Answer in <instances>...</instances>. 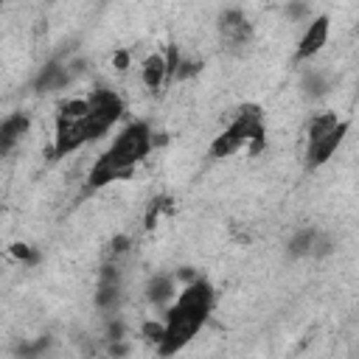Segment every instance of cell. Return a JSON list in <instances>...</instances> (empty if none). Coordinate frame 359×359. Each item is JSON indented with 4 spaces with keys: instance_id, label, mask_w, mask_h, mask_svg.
Returning <instances> with one entry per match:
<instances>
[{
    "instance_id": "6da1fadb",
    "label": "cell",
    "mask_w": 359,
    "mask_h": 359,
    "mask_svg": "<svg viewBox=\"0 0 359 359\" xmlns=\"http://www.w3.org/2000/svg\"><path fill=\"white\" fill-rule=\"evenodd\" d=\"M213 303H216V294L205 278H199L191 286H182V292H177L174 303L165 309V320H163L165 337L157 345L160 356H171L180 348H185L205 325L208 314L213 311Z\"/></svg>"
},
{
    "instance_id": "7a4b0ae2",
    "label": "cell",
    "mask_w": 359,
    "mask_h": 359,
    "mask_svg": "<svg viewBox=\"0 0 359 359\" xmlns=\"http://www.w3.org/2000/svg\"><path fill=\"white\" fill-rule=\"evenodd\" d=\"M151 126L146 121H135L129 126H123V132L115 137V143L93 163L90 174H87V188H104L121 177H126L140 160H146V154L154 149L151 146Z\"/></svg>"
},
{
    "instance_id": "3957f363",
    "label": "cell",
    "mask_w": 359,
    "mask_h": 359,
    "mask_svg": "<svg viewBox=\"0 0 359 359\" xmlns=\"http://www.w3.org/2000/svg\"><path fill=\"white\" fill-rule=\"evenodd\" d=\"M87 118H84V129H87V143L104 137L112 123L123 115V98L115 90H93L87 95Z\"/></svg>"
},
{
    "instance_id": "277c9868",
    "label": "cell",
    "mask_w": 359,
    "mask_h": 359,
    "mask_svg": "<svg viewBox=\"0 0 359 359\" xmlns=\"http://www.w3.org/2000/svg\"><path fill=\"white\" fill-rule=\"evenodd\" d=\"M87 143V129L84 121H70L56 115V132H53V154L56 157H67L76 149H81Z\"/></svg>"
},
{
    "instance_id": "5b68a950",
    "label": "cell",
    "mask_w": 359,
    "mask_h": 359,
    "mask_svg": "<svg viewBox=\"0 0 359 359\" xmlns=\"http://www.w3.org/2000/svg\"><path fill=\"white\" fill-rule=\"evenodd\" d=\"M328 34H331V20H328L325 14L309 20V25H306V31H303V36H300V42H297V59H300V62H303V59H314V56L325 48Z\"/></svg>"
},
{
    "instance_id": "8992f818",
    "label": "cell",
    "mask_w": 359,
    "mask_h": 359,
    "mask_svg": "<svg viewBox=\"0 0 359 359\" xmlns=\"http://www.w3.org/2000/svg\"><path fill=\"white\" fill-rule=\"evenodd\" d=\"M348 121H342L334 132H328L325 137H320V140H314V143H306V163H309V168H317V165H323V163H328L331 157H334V151L342 146V140H345V135H348Z\"/></svg>"
},
{
    "instance_id": "52a82bcc",
    "label": "cell",
    "mask_w": 359,
    "mask_h": 359,
    "mask_svg": "<svg viewBox=\"0 0 359 359\" xmlns=\"http://www.w3.org/2000/svg\"><path fill=\"white\" fill-rule=\"evenodd\" d=\"M219 31H222V39H224L230 48L247 45L250 36H252V25H250V20L244 17L241 8H227V11H222V17H219Z\"/></svg>"
},
{
    "instance_id": "ba28073f",
    "label": "cell",
    "mask_w": 359,
    "mask_h": 359,
    "mask_svg": "<svg viewBox=\"0 0 359 359\" xmlns=\"http://www.w3.org/2000/svg\"><path fill=\"white\" fill-rule=\"evenodd\" d=\"M174 297H177V280H174V275L157 272V275L149 278V283H146V300L149 303L168 309L174 303Z\"/></svg>"
},
{
    "instance_id": "9c48e42d",
    "label": "cell",
    "mask_w": 359,
    "mask_h": 359,
    "mask_svg": "<svg viewBox=\"0 0 359 359\" xmlns=\"http://www.w3.org/2000/svg\"><path fill=\"white\" fill-rule=\"evenodd\" d=\"M140 81L149 93H157L165 81H168V73H165V56L163 53H149L143 62H140Z\"/></svg>"
},
{
    "instance_id": "30bf717a",
    "label": "cell",
    "mask_w": 359,
    "mask_h": 359,
    "mask_svg": "<svg viewBox=\"0 0 359 359\" xmlns=\"http://www.w3.org/2000/svg\"><path fill=\"white\" fill-rule=\"evenodd\" d=\"M28 126H31V121H28V115H22V112H14V115L3 118V121H0V154L8 151L17 140H22V135L28 132Z\"/></svg>"
},
{
    "instance_id": "8fae6325",
    "label": "cell",
    "mask_w": 359,
    "mask_h": 359,
    "mask_svg": "<svg viewBox=\"0 0 359 359\" xmlns=\"http://www.w3.org/2000/svg\"><path fill=\"white\" fill-rule=\"evenodd\" d=\"M67 81H70L67 65H62V62H48V65L39 70L34 87H36L39 93H53V90H62Z\"/></svg>"
},
{
    "instance_id": "7c38bea8",
    "label": "cell",
    "mask_w": 359,
    "mask_h": 359,
    "mask_svg": "<svg viewBox=\"0 0 359 359\" xmlns=\"http://www.w3.org/2000/svg\"><path fill=\"white\" fill-rule=\"evenodd\" d=\"M342 123V118L334 112V109H323V112H314L309 126H306V143H314L320 137H325L328 132H334L337 126Z\"/></svg>"
},
{
    "instance_id": "4fadbf2b",
    "label": "cell",
    "mask_w": 359,
    "mask_h": 359,
    "mask_svg": "<svg viewBox=\"0 0 359 359\" xmlns=\"http://www.w3.org/2000/svg\"><path fill=\"white\" fill-rule=\"evenodd\" d=\"M314 238H317V230H314V227L297 230V233L289 238V255H292V258H306V255H311Z\"/></svg>"
},
{
    "instance_id": "5bb4252c",
    "label": "cell",
    "mask_w": 359,
    "mask_h": 359,
    "mask_svg": "<svg viewBox=\"0 0 359 359\" xmlns=\"http://www.w3.org/2000/svg\"><path fill=\"white\" fill-rule=\"evenodd\" d=\"M241 146H244V143H241L236 135H230V132L224 129V132H219V135L213 137V143H210V157H216V160L230 157V154H236Z\"/></svg>"
},
{
    "instance_id": "9a60e30c",
    "label": "cell",
    "mask_w": 359,
    "mask_h": 359,
    "mask_svg": "<svg viewBox=\"0 0 359 359\" xmlns=\"http://www.w3.org/2000/svg\"><path fill=\"white\" fill-rule=\"evenodd\" d=\"M121 303V283H98L95 292V306L101 311H115Z\"/></svg>"
},
{
    "instance_id": "2e32d148",
    "label": "cell",
    "mask_w": 359,
    "mask_h": 359,
    "mask_svg": "<svg viewBox=\"0 0 359 359\" xmlns=\"http://www.w3.org/2000/svg\"><path fill=\"white\" fill-rule=\"evenodd\" d=\"M8 255L14 258V261H20V264H36L39 261V252L31 247V244H25V241H14V244H8Z\"/></svg>"
},
{
    "instance_id": "e0dca14e",
    "label": "cell",
    "mask_w": 359,
    "mask_h": 359,
    "mask_svg": "<svg viewBox=\"0 0 359 359\" xmlns=\"http://www.w3.org/2000/svg\"><path fill=\"white\" fill-rule=\"evenodd\" d=\"M140 337H143L146 342H151V345H160L163 337H165V323H163V320H146V323L140 325Z\"/></svg>"
},
{
    "instance_id": "ac0fdd59",
    "label": "cell",
    "mask_w": 359,
    "mask_h": 359,
    "mask_svg": "<svg viewBox=\"0 0 359 359\" xmlns=\"http://www.w3.org/2000/svg\"><path fill=\"white\" fill-rule=\"evenodd\" d=\"M303 90H306V95L320 98V95H325L328 81H325V76H323V73H309V76L303 79Z\"/></svg>"
},
{
    "instance_id": "d6986e66",
    "label": "cell",
    "mask_w": 359,
    "mask_h": 359,
    "mask_svg": "<svg viewBox=\"0 0 359 359\" xmlns=\"http://www.w3.org/2000/svg\"><path fill=\"white\" fill-rule=\"evenodd\" d=\"M129 247H132V238H129L126 233H118V236H112V241H109L112 255H126V252H129Z\"/></svg>"
},
{
    "instance_id": "ffe728a7",
    "label": "cell",
    "mask_w": 359,
    "mask_h": 359,
    "mask_svg": "<svg viewBox=\"0 0 359 359\" xmlns=\"http://www.w3.org/2000/svg\"><path fill=\"white\" fill-rule=\"evenodd\" d=\"M174 280H177V283H182V286H191V283H196V280H199V272H196L194 266H180V269L174 272Z\"/></svg>"
},
{
    "instance_id": "44dd1931",
    "label": "cell",
    "mask_w": 359,
    "mask_h": 359,
    "mask_svg": "<svg viewBox=\"0 0 359 359\" xmlns=\"http://www.w3.org/2000/svg\"><path fill=\"white\" fill-rule=\"evenodd\" d=\"M129 65H132V53H129V50H115V53H112V67H115L118 73H126Z\"/></svg>"
},
{
    "instance_id": "7402d4cb",
    "label": "cell",
    "mask_w": 359,
    "mask_h": 359,
    "mask_svg": "<svg viewBox=\"0 0 359 359\" xmlns=\"http://www.w3.org/2000/svg\"><path fill=\"white\" fill-rule=\"evenodd\" d=\"M107 351H109V356H112V359H126L132 348H129V342H126V339H112Z\"/></svg>"
}]
</instances>
